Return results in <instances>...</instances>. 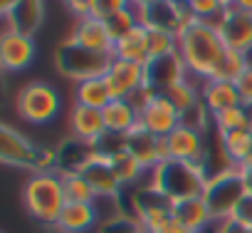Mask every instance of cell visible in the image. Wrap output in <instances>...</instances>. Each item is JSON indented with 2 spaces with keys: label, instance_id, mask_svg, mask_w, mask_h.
Returning <instances> with one entry per match:
<instances>
[{
  "label": "cell",
  "instance_id": "cell-3",
  "mask_svg": "<svg viewBox=\"0 0 252 233\" xmlns=\"http://www.w3.org/2000/svg\"><path fill=\"white\" fill-rule=\"evenodd\" d=\"M23 201L28 213L42 226H57L62 208L67 206L64 184L60 171H40L32 174L23 189Z\"/></svg>",
  "mask_w": 252,
  "mask_h": 233
},
{
  "label": "cell",
  "instance_id": "cell-39",
  "mask_svg": "<svg viewBox=\"0 0 252 233\" xmlns=\"http://www.w3.org/2000/svg\"><path fill=\"white\" fill-rule=\"evenodd\" d=\"M18 5V0H0V13H3V18H8Z\"/></svg>",
  "mask_w": 252,
  "mask_h": 233
},
{
  "label": "cell",
  "instance_id": "cell-29",
  "mask_svg": "<svg viewBox=\"0 0 252 233\" xmlns=\"http://www.w3.org/2000/svg\"><path fill=\"white\" fill-rule=\"evenodd\" d=\"M62 184H64V196L72 203H96V194L89 186V181L79 174V171H67L62 174Z\"/></svg>",
  "mask_w": 252,
  "mask_h": 233
},
{
  "label": "cell",
  "instance_id": "cell-35",
  "mask_svg": "<svg viewBox=\"0 0 252 233\" xmlns=\"http://www.w3.org/2000/svg\"><path fill=\"white\" fill-rule=\"evenodd\" d=\"M126 8H131L129 0H92V18L104 23V20H109L111 15H116Z\"/></svg>",
  "mask_w": 252,
  "mask_h": 233
},
{
  "label": "cell",
  "instance_id": "cell-40",
  "mask_svg": "<svg viewBox=\"0 0 252 233\" xmlns=\"http://www.w3.org/2000/svg\"><path fill=\"white\" fill-rule=\"evenodd\" d=\"M242 169V176H245V184H247V189H250V194H252V161H247L245 166H240Z\"/></svg>",
  "mask_w": 252,
  "mask_h": 233
},
{
  "label": "cell",
  "instance_id": "cell-8",
  "mask_svg": "<svg viewBox=\"0 0 252 233\" xmlns=\"http://www.w3.org/2000/svg\"><path fill=\"white\" fill-rule=\"evenodd\" d=\"M208 25H213L218 30V35L222 38L225 47L240 55H250L252 52V15L227 5L218 18H213Z\"/></svg>",
  "mask_w": 252,
  "mask_h": 233
},
{
  "label": "cell",
  "instance_id": "cell-14",
  "mask_svg": "<svg viewBox=\"0 0 252 233\" xmlns=\"http://www.w3.org/2000/svg\"><path fill=\"white\" fill-rule=\"evenodd\" d=\"M139 122L156 137L166 139L173 129L181 127V112L176 109V104L166 97V94H156L149 107L139 114Z\"/></svg>",
  "mask_w": 252,
  "mask_h": 233
},
{
  "label": "cell",
  "instance_id": "cell-15",
  "mask_svg": "<svg viewBox=\"0 0 252 233\" xmlns=\"http://www.w3.org/2000/svg\"><path fill=\"white\" fill-rule=\"evenodd\" d=\"M69 129H72V137L74 139L94 147L106 134V124H104L101 109L84 107V104H77L74 102V107L69 112Z\"/></svg>",
  "mask_w": 252,
  "mask_h": 233
},
{
  "label": "cell",
  "instance_id": "cell-37",
  "mask_svg": "<svg viewBox=\"0 0 252 233\" xmlns=\"http://www.w3.org/2000/svg\"><path fill=\"white\" fill-rule=\"evenodd\" d=\"M213 233H247L250 228L245 223H240L237 218H222V221H215L213 223Z\"/></svg>",
  "mask_w": 252,
  "mask_h": 233
},
{
  "label": "cell",
  "instance_id": "cell-30",
  "mask_svg": "<svg viewBox=\"0 0 252 233\" xmlns=\"http://www.w3.org/2000/svg\"><path fill=\"white\" fill-rule=\"evenodd\" d=\"M104 25H106V30H109V38H111L114 45H116L119 40H124L131 30H136L141 23H139V15H136L134 8H126V10L111 15L109 20H104Z\"/></svg>",
  "mask_w": 252,
  "mask_h": 233
},
{
  "label": "cell",
  "instance_id": "cell-19",
  "mask_svg": "<svg viewBox=\"0 0 252 233\" xmlns=\"http://www.w3.org/2000/svg\"><path fill=\"white\" fill-rule=\"evenodd\" d=\"M200 94H203V104L205 109L215 116L225 109H232L237 104H242L237 84L235 82H225V79H208L200 84Z\"/></svg>",
  "mask_w": 252,
  "mask_h": 233
},
{
  "label": "cell",
  "instance_id": "cell-5",
  "mask_svg": "<svg viewBox=\"0 0 252 233\" xmlns=\"http://www.w3.org/2000/svg\"><path fill=\"white\" fill-rule=\"evenodd\" d=\"M247 194H250V189L245 184L242 169L235 166L230 171H222V174L208 179L205 191H203V201L208 203V208L213 213V221H222V218L235 216V208L240 206V201Z\"/></svg>",
  "mask_w": 252,
  "mask_h": 233
},
{
  "label": "cell",
  "instance_id": "cell-25",
  "mask_svg": "<svg viewBox=\"0 0 252 233\" xmlns=\"http://www.w3.org/2000/svg\"><path fill=\"white\" fill-rule=\"evenodd\" d=\"M74 102L84 104V107H94V109H104L111 102V92L106 87L104 77H94V79H84L74 84Z\"/></svg>",
  "mask_w": 252,
  "mask_h": 233
},
{
  "label": "cell",
  "instance_id": "cell-12",
  "mask_svg": "<svg viewBox=\"0 0 252 233\" xmlns=\"http://www.w3.org/2000/svg\"><path fill=\"white\" fill-rule=\"evenodd\" d=\"M35 60V40L32 35H23L18 30H5L0 38V65L5 72H23Z\"/></svg>",
  "mask_w": 252,
  "mask_h": 233
},
{
  "label": "cell",
  "instance_id": "cell-9",
  "mask_svg": "<svg viewBox=\"0 0 252 233\" xmlns=\"http://www.w3.org/2000/svg\"><path fill=\"white\" fill-rule=\"evenodd\" d=\"M205 134L208 132H200V129H193V127L181 124L178 129H173L166 137L168 159L205 166V156H208V137Z\"/></svg>",
  "mask_w": 252,
  "mask_h": 233
},
{
  "label": "cell",
  "instance_id": "cell-1",
  "mask_svg": "<svg viewBox=\"0 0 252 233\" xmlns=\"http://www.w3.org/2000/svg\"><path fill=\"white\" fill-rule=\"evenodd\" d=\"M178 52L186 62L188 77L195 82H208L215 77L218 67L222 65L227 47L218 30L203 20H193L181 35H178Z\"/></svg>",
  "mask_w": 252,
  "mask_h": 233
},
{
  "label": "cell",
  "instance_id": "cell-18",
  "mask_svg": "<svg viewBox=\"0 0 252 233\" xmlns=\"http://www.w3.org/2000/svg\"><path fill=\"white\" fill-rule=\"evenodd\" d=\"M173 218L188 231V233H205L215 221L213 213L208 208V203L203 201V196L198 198H186V201H176L171 208Z\"/></svg>",
  "mask_w": 252,
  "mask_h": 233
},
{
  "label": "cell",
  "instance_id": "cell-13",
  "mask_svg": "<svg viewBox=\"0 0 252 233\" xmlns=\"http://www.w3.org/2000/svg\"><path fill=\"white\" fill-rule=\"evenodd\" d=\"M188 70L181 57V52L166 55V57H154L146 62V87H151L156 94H166L176 82L186 79Z\"/></svg>",
  "mask_w": 252,
  "mask_h": 233
},
{
  "label": "cell",
  "instance_id": "cell-6",
  "mask_svg": "<svg viewBox=\"0 0 252 233\" xmlns=\"http://www.w3.org/2000/svg\"><path fill=\"white\" fill-rule=\"evenodd\" d=\"M111 55H99V52H92L77 42H72L69 38L64 42H60L57 52H55V65L57 70L74 79L77 82H84V79H94V77H104L109 65H111Z\"/></svg>",
  "mask_w": 252,
  "mask_h": 233
},
{
  "label": "cell",
  "instance_id": "cell-43",
  "mask_svg": "<svg viewBox=\"0 0 252 233\" xmlns=\"http://www.w3.org/2000/svg\"><path fill=\"white\" fill-rule=\"evenodd\" d=\"M173 3H178V5H186V3H188V0H173Z\"/></svg>",
  "mask_w": 252,
  "mask_h": 233
},
{
  "label": "cell",
  "instance_id": "cell-27",
  "mask_svg": "<svg viewBox=\"0 0 252 233\" xmlns=\"http://www.w3.org/2000/svg\"><path fill=\"white\" fill-rule=\"evenodd\" d=\"M106 159H109V164H111L114 174L119 176L121 186H129V184L139 181V176L146 171V169H144L134 156H131V152H129V149H121V152H116V154H111V156H106Z\"/></svg>",
  "mask_w": 252,
  "mask_h": 233
},
{
  "label": "cell",
  "instance_id": "cell-36",
  "mask_svg": "<svg viewBox=\"0 0 252 233\" xmlns=\"http://www.w3.org/2000/svg\"><path fill=\"white\" fill-rule=\"evenodd\" d=\"M235 84H237V92H240L242 104L245 107H252V65H247V70L240 75V79Z\"/></svg>",
  "mask_w": 252,
  "mask_h": 233
},
{
  "label": "cell",
  "instance_id": "cell-22",
  "mask_svg": "<svg viewBox=\"0 0 252 233\" xmlns=\"http://www.w3.org/2000/svg\"><path fill=\"white\" fill-rule=\"evenodd\" d=\"M104 124H106V132L111 134H121L126 137L136 124H139V112L131 107L129 99H111L104 109Z\"/></svg>",
  "mask_w": 252,
  "mask_h": 233
},
{
  "label": "cell",
  "instance_id": "cell-20",
  "mask_svg": "<svg viewBox=\"0 0 252 233\" xmlns=\"http://www.w3.org/2000/svg\"><path fill=\"white\" fill-rule=\"evenodd\" d=\"M42 18H45V0H18L15 10L8 18H3V23H5V30L35 35V30L42 25Z\"/></svg>",
  "mask_w": 252,
  "mask_h": 233
},
{
  "label": "cell",
  "instance_id": "cell-17",
  "mask_svg": "<svg viewBox=\"0 0 252 233\" xmlns=\"http://www.w3.org/2000/svg\"><path fill=\"white\" fill-rule=\"evenodd\" d=\"M69 40L92 50V52H99V55H111L114 57V40L109 38V30L101 20L96 18H82L74 23L72 33H69Z\"/></svg>",
  "mask_w": 252,
  "mask_h": 233
},
{
  "label": "cell",
  "instance_id": "cell-24",
  "mask_svg": "<svg viewBox=\"0 0 252 233\" xmlns=\"http://www.w3.org/2000/svg\"><path fill=\"white\" fill-rule=\"evenodd\" d=\"M220 139H222V149L232 166L240 169L247 161H252V129H237L230 134H220Z\"/></svg>",
  "mask_w": 252,
  "mask_h": 233
},
{
  "label": "cell",
  "instance_id": "cell-28",
  "mask_svg": "<svg viewBox=\"0 0 252 233\" xmlns=\"http://www.w3.org/2000/svg\"><path fill=\"white\" fill-rule=\"evenodd\" d=\"M213 129L218 134H230L237 129H250V109L245 104H237L232 109H225L213 116Z\"/></svg>",
  "mask_w": 252,
  "mask_h": 233
},
{
  "label": "cell",
  "instance_id": "cell-32",
  "mask_svg": "<svg viewBox=\"0 0 252 233\" xmlns=\"http://www.w3.org/2000/svg\"><path fill=\"white\" fill-rule=\"evenodd\" d=\"M247 55H240V52H232V50H227V55H225V60H222V65L218 67V72H215V77L213 79H225V82H237L240 79V75L247 70Z\"/></svg>",
  "mask_w": 252,
  "mask_h": 233
},
{
  "label": "cell",
  "instance_id": "cell-2",
  "mask_svg": "<svg viewBox=\"0 0 252 233\" xmlns=\"http://www.w3.org/2000/svg\"><path fill=\"white\" fill-rule=\"evenodd\" d=\"M208 184L205 166L198 164H186L176 159H166L151 171V189H156L161 196H166L171 203L186 201V198H198L203 196Z\"/></svg>",
  "mask_w": 252,
  "mask_h": 233
},
{
  "label": "cell",
  "instance_id": "cell-31",
  "mask_svg": "<svg viewBox=\"0 0 252 233\" xmlns=\"http://www.w3.org/2000/svg\"><path fill=\"white\" fill-rule=\"evenodd\" d=\"M178 52V35L171 30H156L149 28V55L154 57H166Z\"/></svg>",
  "mask_w": 252,
  "mask_h": 233
},
{
  "label": "cell",
  "instance_id": "cell-41",
  "mask_svg": "<svg viewBox=\"0 0 252 233\" xmlns=\"http://www.w3.org/2000/svg\"><path fill=\"white\" fill-rule=\"evenodd\" d=\"M232 5H235V8H240V10H245V13H250V15H252V0H232Z\"/></svg>",
  "mask_w": 252,
  "mask_h": 233
},
{
  "label": "cell",
  "instance_id": "cell-33",
  "mask_svg": "<svg viewBox=\"0 0 252 233\" xmlns=\"http://www.w3.org/2000/svg\"><path fill=\"white\" fill-rule=\"evenodd\" d=\"M188 10L195 20H203V23H210L213 18H218L227 5L222 3V0H188Z\"/></svg>",
  "mask_w": 252,
  "mask_h": 233
},
{
  "label": "cell",
  "instance_id": "cell-7",
  "mask_svg": "<svg viewBox=\"0 0 252 233\" xmlns=\"http://www.w3.org/2000/svg\"><path fill=\"white\" fill-rule=\"evenodd\" d=\"M60 107H62V97L47 82H28L25 87H20V92L15 97L18 116L35 127L50 124L60 114Z\"/></svg>",
  "mask_w": 252,
  "mask_h": 233
},
{
  "label": "cell",
  "instance_id": "cell-10",
  "mask_svg": "<svg viewBox=\"0 0 252 233\" xmlns=\"http://www.w3.org/2000/svg\"><path fill=\"white\" fill-rule=\"evenodd\" d=\"M104 79L111 92V99H129L136 89H141L146 84V65L114 57Z\"/></svg>",
  "mask_w": 252,
  "mask_h": 233
},
{
  "label": "cell",
  "instance_id": "cell-26",
  "mask_svg": "<svg viewBox=\"0 0 252 233\" xmlns=\"http://www.w3.org/2000/svg\"><path fill=\"white\" fill-rule=\"evenodd\" d=\"M166 97L176 104V109H178L181 114H186L188 109H193V107H198V104L203 102L200 87H198V82H195L193 77H186V79L176 82V84L166 92Z\"/></svg>",
  "mask_w": 252,
  "mask_h": 233
},
{
  "label": "cell",
  "instance_id": "cell-16",
  "mask_svg": "<svg viewBox=\"0 0 252 233\" xmlns=\"http://www.w3.org/2000/svg\"><path fill=\"white\" fill-rule=\"evenodd\" d=\"M79 174L89 181V186L94 189L96 198H116V196H119V191L124 189V186H121V181H119V176L114 174V169H111L109 159H106V156H101V154H94Z\"/></svg>",
  "mask_w": 252,
  "mask_h": 233
},
{
  "label": "cell",
  "instance_id": "cell-34",
  "mask_svg": "<svg viewBox=\"0 0 252 233\" xmlns=\"http://www.w3.org/2000/svg\"><path fill=\"white\" fill-rule=\"evenodd\" d=\"M99 233H146V231H144V226H141L136 218L114 216V218H109L106 223H101Z\"/></svg>",
  "mask_w": 252,
  "mask_h": 233
},
{
  "label": "cell",
  "instance_id": "cell-4",
  "mask_svg": "<svg viewBox=\"0 0 252 233\" xmlns=\"http://www.w3.org/2000/svg\"><path fill=\"white\" fill-rule=\"evenodd\" d=\"M0 161L5 166L32 169L35 174L55 171L57 169V152L42 149V147L32 144L25 134L13 129L10 124H3V129H0Z\"/></svg>",
  "mask_w": 252,
  "mask_h": 233
},
{
  "label": "cell",
  "instance_id": "cell-44",
  "mask_svg": "<svg viewBox=\"0 0 252 233\" xmlns=\"http://www.w3.org/2000/svg\"><path fill=\"white\" fill-rule=\"evenodd\" d=\"M247 233H252V228H250V231H247Z\"/></svg>",
  "mask_w": 252,
  "mask_h": 233
},
{
  "label": "cell",
  "instance_id": "cell-42",
  "mask_svg": "<svg viewBox=\"0 0 252 233\" xmlns=\"http://www.w3.org/2000/svg\"><path fill=\"white\" fill-rule=\"evenodd\" d=\"M129 3H131L134 10H144V8H149L151 3H156V0H129Z\"/></svg>",
  "mask_w": 252,
  "mask_h": 233
},
{
  "label": "cell",
  "instance_id": "cell-11",
  "mask_svg": "<svg viewBox=\"0 0 252 233\" xmlns=\"http://www.w3.org/2000/svg\"><path fill=\"white\" fill-rule=\"evenodd\" d=\"M126 149L131 152V156L146 169L154 171L158 164H163L168 159V149H166V139L151 134L141 122L126 134Z\"/></svg>",
  "mask_w": 252,
  "mask_h": 233
},
{
  "label": "cell",
  "instance_id": "cell-38",
  "mask_svg": "<svg viewBox=\"0 0 252 233\" xmlns=\"http://www.w3.org/2000/svg\"><path fill=\"white\" fill-rule=\"evenodd\" d=\"M232 218H237L240 223H245L247 228H252V194H247L242 201H240V206L235 208V216Z\"/></svg>",
  "mask_w": 252,
  "mask_h": 233
},
{
  "label": "cell",
  "instance_id": "cell-23",
  "mask_svg": "<svg viewBox=\"0 0 252 233\" xmlns=\"http://www.w3.org/2000/svg\"><path fill=\"white\" fill-rule=\"evenodd\" d=\"M114 57L146 65L151 60V55H149V28L139 25L136 30H131L124 40H119L114 45Z\"/></svg>",
  "mask_w": 252,
  "mask_h": 233
},
{
  "label": "cell",
  "instance_id": "cell-21",
  "mask_svg": "<svg viewBox=\"0 0 252 233\" xmlns=\"http://www.w3.org/2000/svg\"><path fill=\"white\" fill-rule=\"evenodd\" d=\"M99 221V211L94 203H72L67 201V206L60 213V221L55 226L57 233H87L89 228H94Z\"/></svg>",
  "mask_w": 252,
  "mask_h": 233
}]
</instances>
